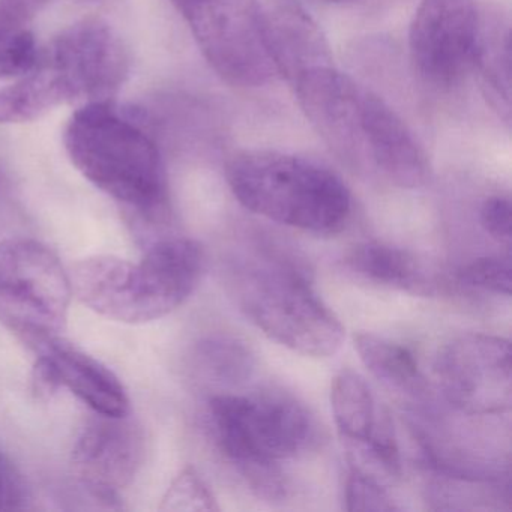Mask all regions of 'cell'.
Here are the masks:
<instances>
[{
	"label": "cell",
	"mask_w": 512,
	"mask_h": 512,
	"mask_svg": "<svg viewBox=\"0 0 512 512\" xmlns=\"http://www.w3.org/2000/svg\"><path fill=\"white\" fill-rule=\"evenodd\" d=\"M73 286L61 260L35 239L0 244V322L40 352L67 328Z\"/></svg>",
	"instance_id": "8992f818"
},
{
	"label": "cell",
	"mask_w": 512,
	"mask_h": 512,
	"mask_svg": "<svg viewBox=\"0 0 512 512\" xmlns=\"http://www.w3.org/2000/svg\"><path fill=\"white\" fill-rule=\"evenodd\" d=\"M196 365L208 382L220 388H241L256 371L253 350L232 335H214L200 341L196 349Z\"/></svg>",
	"instance_id": "ffe728a7"
},
{
	"label": "cell",
	"mask_w": 512,
	"mask_h": 512,
	"mask_svg": "<svg viewBox=\"0 0 512 512\" xmlns=\"http://www.w3.org/2000/svg\"><path fill=\"white\" fill-rule=\"evenodd\" d=\"M161 511H220L214 494L194 467L188 466L173 479L160 505Z\"/></svg>",
	"instance_id": "7402d4cb"
},
{
	"label": "cell",
	"mask_w": 512,
	"mask_h": 512,
	"mask_svg": "<svg viewBox=\"0 0 512 512\" xmlns=\"http://www.w3.org/2000/svg\"><path fill=\"white\" fill-rule=\"evenodd\" d=\"M145 439L127 416H98L83 428L71 454L74 472L95 499L113 506L118 490L133 481L142 466Z\"/></svg>",
	"instance_id": "8fae6325"
},
{
	"label": "cell",
	"mask_w": 512,
	"mask_h": 512,
	"mask_svg": "<svg viewBox=\"0 0 512 512\" xmlns=\"http://www.w3.org/2000/svg\"><path fill=\"white\" fill-rule=\"evenodd\" d=\"M38 62L61 76L71 103L112 101L128 74L127 52L115 31L101 20L71 26Z\"/></svg>",
	"instance_id": "9c48e42d"
},
{
	"label": "cell",
	"mask_w": 512,
	"mask_h": 512,
	"mask_svg": "<svg viewBox=\"0 0 512 512\" xmlns=\"http://www.w3.org/2000/svg\"><path fill=\"white\" fill-rule=\"evenodd\" d=\"M344 502V508L350 512H392L400 509L383 482L352 467H349L344 482Z\"/></svg>",
	"instance_id": "603a6c76"
},
{
	"label": "cell",
	"mask_w": 512,
	"mask_h": 512,
	"mask_svg": "<svg viewBox=\"0 0 512 512\" xmlns=\"http://www.w3.org/2000/svg\"><path fill=\"white\" fill-rule=\"evenodd\" d=\"M266 41L277 73L295 80L302 71L329 64L328 49L310 17L292 4L263 11Z\"/></svg>",
	"instance_id": "9a60e30c"
},
{
	"label": "cell",
	"mask_w": 512,
	"mask_h": 512,
	"mask_svg": "<svg viewBox=\"0 0 512 512\" xmlns=\"http://www.w3.org/2000/svg\"><path fill=\"white\" fill-rule=\"evenodd\" d=\"M511 274V257H481L458 271V281L463 286L508 298L511 296Z\"/></svg>",
	"instance_id": "cb8c5ba5"
},
{
	"label": "cell",
	"mask_w": 512,
	"mask_h": 512,
	"mask_svg": "<svg viewBox=\"0 0 512 512\" xmlns=\"http://www.w3.org/2000/svg\"><path fill=\"white\" fill-rule=\"evenodd\" d=\"M29 488L20 470L4 451H0V511L28 508Z\"/></svg>",
	"instance_id": "484cf974"
},
{
	"label": "cell",
	"mask_w": 512,
	"mask_h": 512,
	"mask_svg": "<svg viewBox=\"0 0 512 512\" xmlns=\"http://www.w3.org/2000/svg\"><path fill=\"white\" fill-rule=\"evenodd\" d=\"M293 82L302 110L322 139L341 157L364 161L367 89L331 64L308 68Z\"/></svg>",
	"instance_id": "7c38bea8"
},
{
	"label": "cell",
	"mask_w": 512,
	"mask_h": 512,
	"mask_svg": "<svg viewBox=\"0 0 512 512\" xmlns=\"http://www.w3.org/2000/svg\"><path fill=\"white\" fill-rule=\"evenodd\" d=\"M194 0H172V4L178 8L179 13H184L191 4H193Z\"/></svg>",
	"instance_id": "f546056e"
},
{
	"label": "cell",
	"mask_w": 512,
	"mask_h": 512,
	"mask_svg": "<svg viewBox=\"0 0 512 512\" xmlns=\"http://www.w3.org/2000/svg\"><path fill=\"white\" fill-rule=\"evenodd\" d=\"M346 263L353 272L371 283L410 295L433 293V283L424 266L413 254L401 248L382 242H364L350 251Z\"/></svg>",
	"instance_id": "2e32d148"
},
{
	"label": "cell",
	"mask_w": 512,
	"mask_h": 512,
	"mask_svg": "<svg viewBox=\"0 0 512 512\" xmlns=\"http://www.w3.org/2000/svg\"><path fill=\"white\" fill-rule=\"evenodd\" d=\"M233 289L247 319L281 346L313 358H329L343 346V323L295 263L277 257L244 263Z\"/></svg>",
	"instance_id": "277c9868"
},
{
	"label": "cell",
	"mask_w": 512,
	"mask_h": 512,
	"mask_svg": "<svg viewBox=\"0 0 512 512\" xmlns=\"http://www.w3.org/2000/svg\"><path fill=\"white\" fill-rule=\"evenodd\" d=\"M238 202L268 220L331 235L349 220L352 197L340 176L311 160L277 151H247L227 167Z\"/></svg>",
	"instance_id": "3957f363"
},
{
	"label": "cell",
	"mask_w": 512,
	"mask_h": 512,
	"mask_svg": "<svg viewBox=\"0 0 512 512\" xmlns=\"http://www.w3.org/2000/svg\"><path fill=\"white\" fill-rule=\"evenodd\" d=\"M58 371L62 388H68L97 415L121 418L130 413V398L119 377L103 362L62 337L40 350Z\"/></svg>",
	"instance_id": "5bb4252c"
},
{
	"label": "cell",
	"mask_w": 512,
	"mask_h": 512,
	"mask_svg": "<svg viewBox=\"0 0 512 512\" xmlns=\"http://www.w3.org/2000/svg\"><path fill=\"white\" fill-rule=\"evenodd\" d=\"M479 29L475 0H421L409 46L422 79L436 86L458 82L473 65Z\"/></svg>",
	"instance_id": "30bf717a"
},
{
	"label": "cell",
	"mask_w": 512,
	"mask_h": 512,
	"mask_svg": "<svg viewBox=\"0 0 512 512\" xmlns=\"http://www.w3.org/2000/svg\"><path fill=\"white\" fill-rule=\"evenodd\" d=\"M473 65H478L479 76L491 103L509 113L511 104V56L509 32L502 29H479Z\"/></svg>",
	"instance_id": "44dd1931"
},
{
	"label": "cell",
	"mask_w": 512,
	"mask_h": 512,
	"mask_svg": "<svg viewBox=\"0 0 512 512\" xmlns=\"http://www.w3.org/2000/svg\"><path fill=\"white\" fill-rule=\"evenodd\" d=\"M479 218L491 238L502 244H511V203L506 197L493 196L485 200Z\"/></svg>",
	"instance_id": "83f0119b"
},
{
	"label": "cell",
	"mask_w": 512,
	"mask_h": 512,
	"mask_svg": "<svg viewBox=\"0 0 512 512\" xmlns=\"http://www.w3.org/2000/svg\"><path fill=\"white\" fill-rule=\"evenodd\" d=\"M355 349L368 371L389 388L403 394H424V376L407 347L365 332L355 335Z\"/></svg>",
	"instance_id": "d6986e66"
},
{
	"label": "cell",
	"mask_w": 512,
	"mask_h": 512,
	"mask_svg": "<svg viewBox=\"0 0 512 512\" xmlns=\"http://www.w3.org/2000/svg\"><path fill=\"white\" fill-rule=\"evenodd\" d=\"M50 0H0V37L28 31Z\"/></svg>",
	"instance_id": "4316f807"
},
{
	"label": "cell",
	"mask_w": 512,
	"mask_h": 512,
	"mask_svg": "<svg viewBox=\"0 0 512 512\" xmlns=\"http://www.w3.org/2000/svg\"><path fill=\"white\" fill-rule=\"evenodd\" d=\"M434 374L443 397L458 412L485 416L511 409V344L506 338L455 337L440 349Z\"/></svg>",
	"instance_id": "ba28073f"
},
{
	"label": "cell",
	"mask_w": 512,
	"mask_h": 512,
	"mask_svg": "<svg viewBox=\"0 0 512 512\" xmlns=\"http://www.w3.org/2000/svg\"><path fill=\"white\" fill-rule=\"evenodd\" d=\"M331 407L344 445L367 442L383 409L374 400L364 377L349 368L332 380Z\"/></svg>",
	"instance_id": "ac0fdd59"
},
{
	"label": "cell",
	"mask_w": 512,
	"mask_h": 512,
	"mask_svg": "<svg viewBox=\"0 0 512 512\" xmlns=\"http://www.w3.org/2000/svg\"><path fill=\"white\" fill-rule=\"evenodd\" d=\"M202 245L188 238L154 242L139 263L92 256L77 263L71 286L77 298L106 319L140 325L181 307L205 272Z\"/></svg>",
	"instance_id": "6da1fadb"
},
{
	"label": "cell",
	"mask_w": 512,
	"mask_h": 512,
	"mask_svg": "<svg viewBox=\"0 0 512 512\" xmlns=\"http://www.w3.org/2000/svg\"><path fill=\"white\" fill-rule=\"evenodd\" d=\"M364 161L403 188L421 187L430 175L427 155L403 119L367 91L364 104Z\"/></svg>",
	"instance_id": "4fadbf2b"
},
{
	"label": "cell",
	"mask_w": 512,
	"mask_h": 512,
	"mask_svg": "<svg viewBox=\"0 0 512 512\" xmlns=\"http://www.w3.org/2000/svg\"><path fill=\"white\" fill-rule=\"evenodd\" d=\"M76 169L98 190L149 220L167 214V181L154 140L112 101L83 104L65 131Z\"/></svg>",
	"instance_id": "7a4b0ae2"
},
{
	"label": "cell",
	"mask_w": 512,
	"mask_h": 512,
	"mask_svg": "<svg viewBox=\"0 0 512 512\" xmlns=\"http://www.w3.org/2000/svg\"><path fill=\"white\" fill-rule=\"evenodd\" d=\"M71 103L70 91L52 68H37L10 88L0 89V124L37 121L55 107Z\"/></svg>",
	"instance_id": "e0dca14e"
},
{
	"label": "cell",
	"mask_w": 512,
	"mask_h": 512,
	"mask_svg": "<svg viewBox=\"0 0 512 512\" xmlns=\"http://www.w3.org/2000/svg\"><path fill=\"white\" fill-rule=\"evenodd\" d=\"M182 16L203 56L230 85L256 88L278 74L257 0H194Z\"/></svg>",
	"instance_id": "52a82bcc"
},
{
	"label": "cell",
	"mask_w": 512,
	"mask_h": 512,
	"mask_svg": "<svg viewBox=\"0 0 512 512\" xmlns=\"http://www.w3.org/2000/svg\"><path fill=\"white\" fill-rule=\"evenodd\" d=\"M40 61L37 41L31 31L0 37V79L26 76Z\"/></svg>",
	"instance_id": "d4e9b609"
},
{
	"label": "cell",
	"mask_w": 512,
	"mask_h": 512,
	"mask_svg": "<svg viewBox=\"0 0 512 512\" xmlns=\"http://www.w3.org/2000/svg\"><path fill=\"white\" fill-rule=\"evenodd\" d=\"M32 388L40 398H50L62 388L55 364L46 353H40L32 371Z\"/></svg>",
	"instance_id": "f1b7e54d"
},
{
	"label": "cell",
	"mask_w": 512,
	"mask_h": 512,
	"mask_svg": "<svg viewBox=\"0 0 512 512\" xmlns=\"http://www.w3.org/2000/svg\"><path fill=\"white\" fill-rule=\"evenodd\" d=\"M209 418L221 452L250 472L298 457L317 440L310 410L284 392L218 394L209 401Z\"/></svg>",
	"instance_id": "5b68a950"
}]
</instances>
